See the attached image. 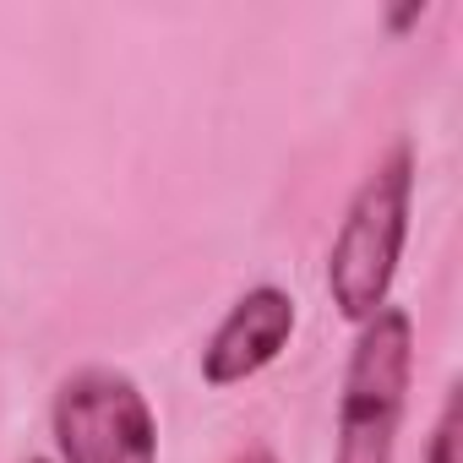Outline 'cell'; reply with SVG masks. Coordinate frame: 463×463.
Segmentation results:
<instances>
[{"label":"cell","instance_id":"cell-6","mask_svg":"<svg viewBox=\"0 0 463 463\" xmlns=\"http://www.w3.org/2000/svg\"><path fill=\"white\" fill-rule=\"evenodd\" d=\"M430 6H425V0H409V6H398V12H387V33H403V28H414L420 17H425Z\"/></svg>","mask_w":463,"mask_h":463},{"label":"cell","instance_id":"cell-4","mask_svg":"<svg viewBox=\"0 0 463 463\" xmlns=\"http://www.w3.org/2000/svg\"><path fill=\"white\" fill-rule=\"evenodd\" d=\"M295 322H300V306H295L289 289H279V284L246 289L218 317V327L202 344V382L223 392V387H241V382L262 376L289 349Z\"/></svg>","mask_w":463,"mask_h":463},{"label":"cell","instance_id":"cell-1","mask_svg":"<svg viewBox=\"0 0 463 463\" xmlns=\"http://www.w3.org/2000/svg\"><path fill=\"white\" fill-rule=\"evenodd\" d=\"M409 207H414V147L392 142L387 158H376V169L354 185L327 246V295L349 327L371 322L392 295L409 246Z\"/></svg>","mask_w":463,"mask_h":463},{"label":"cell","instance_id":"cell-3","mask_svg":"<svg viewBox=\"0 0 463 463\" xmlns=\"http://www.w3.org/2000/svg\"><path fill=\"white\" fill-rule=\"evenodd\" d=\"M55 463H158V414L115 365L71 371L50 398Z\"/></svg>","mask_w":463,"mask_h":463},{"label":"cell","instance_id":"cell-7","mask_svg":"<svg viewBox=\"0 0 463 463\" xmlns=\"http://www.w3.org/2000/svg\"><path fill=\"white\" fill-rule=\"evenodd\" d=\"M229 463H279V452L273 447H246V452H235Z\"/></svg>","mask_w":463,"mask_h":463},{"label":"cell","instance_id":"cell-2","mask_svg":"<svg viewBox=\"0 0 463 463\" xmlns=\"http://www.w3.org/2000/svg\"><path fill=\"white\" fill-rule=\"evenodd\" d=\"M409 376H414V317L403 306H382L371 322L354 327L338 392L333 463H392L409 409Z\"/></svg>","mask_w":463,"mask_h":463},{"label":"cell","instance_id":"cell-5","mask_svg":"<svg viewBox=\"0 0 463 463\" xmlns=\"http://www.w3.org/2000/svg\"><path fill=\"white\" fill-rule=\"evenodd\" d=\"M458 447H463V387H447L436 430H430V447H425V463H463Z\"/></svg>","mask_w":463,"mask_h":463},{"label":"cell","instance_id":"cell-8","mask_svg":"<svg viewBox=\"0 0 463 463\" xmlns=\"http://www.w3.org/2000/svg\"><path fill=\"white\" fill-rule=\"evenodd\" d=\"M28 463H55V458H28Z\"/></svg>","mask_w":463,"mask_h":463}]
</instances>
